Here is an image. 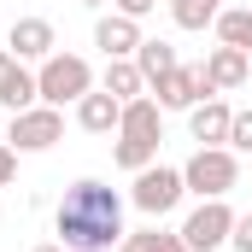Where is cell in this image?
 <instances>
[{
    "instance_id": "6da1fadb",
    "label": "cell",
    "mask_w": 252,
    "mask_h": 252,
    "mask_svg": "<svg viewBox=\"0 0 252 252\" xmlns=\"http://www.w3.org/2000/svg\"><path fill=\"white\" fill-rule=\"evenodd\" d=\"M53 235L70 252H112L129 235L124 229V193L106 188V182H94V176L70 182V193H64L59 211H53Z\"/></svg>"
},
{
    "instance_id": "7a4b0ae2",
    "label": "cell",
    "mask_w": 252,
    "mask_h": 252,
    "mask_svg": "<svg viewBox=\"0 0 252 252\" xmlns=\"http://www.w3.org/2000/svg\"><path fill=\"white\" fill-rule=\"evenodd\" d=\"M35 82H41V106H76L94 88V64L82 53H53L35 64Z\"/></svg>"
},
{
    "instance_id": "3957f363",
    "label": "cell",
    "mask_w": 252,
    "mask_h": 252,
    "mask_svg": "<svg viewBox=\"0 0 252 252\" xmlns=\"http://www.w3.org/2000/svg\"><path fill=\"white\" fill-rule=\"evenodd\" d=\"M182 182H188V193H199V199H223V193L241 182L235 147H199L188 164H182Z\"/></svg>"
},
{
    "instance_id": "277c9868",
    "label": "cell",
    "mask_w": 252,
    "mask_h": 252,
    "mask_svg": "<svg viewBox=\"0 0 252 252\" xmlns=\"http://www.w3.org/2000/svg\"><path fill=\"white\" fill-rule=\"evenodd\" d=\"M182 193H188L182 170H170V164H147V170H135V188H129V199H135V211L164 217V211H176V205H182Z\"/></svg>"
},
{
    "instance_id": "5b68a950",
    "label": "cell",
    "mask_w": 252,
    "mask_h": 252,
    "mask_svg": "<svg viewBox=\"0 0 252 252\" xmlns=\"http://www.w3.org/2000/svg\"><path fill=\"white\" fill-rule=\"evenodd\" d=\"M229 235H235V211H229V199H199V205L188 211V223H182L188 252H217V247H229Z\"/></svg>"
},
{
    "instance_id": "8992f818",
    "label": "cell",
    "mask_w": 252,
    "mask_h": 252,
    "mask_svg": "<svg viewBox=\"0 0 252 252\" xmlns=\"http://www.w3.org/2000/svg\"><path fill=\"white\" fill-rule=\"evenodd\" d=\"M6 141H12L18 153H47L53 141H64V112H59V106H30V112H12Z\"/></svg>"
},
{
    "instance_id": "52a82bcc",
    "label": "cell",
    "mask_w": 252,
    "mask_h": 252,
    "mask_svg": "<svg viewBox=\"0 0 252 252\" xmlns=\"http://www.w3.org/2000/svg\"><path fill=\"white\" fill-rule=\"evenodd\" d=\"M217 88H211V76H205V64H176L170 76H158L153 82V100L164 106V112H193L199 100H211Z\"/></svg>"
},
{
    "instance_id": "ba28073f",
    "label": "cell",
    "mask_w": 252,
    "mask_h": 252,
    "mask_svg": "<svg viewBox=\"0 0 252 252\" xmlns=\"http://www.w3.org/2000/svg\"><path fill=\"white\" fill-rule=\"evenodd\" d=\"M6 47H12V59L41 64V59H53V53H59V35H53V24H47V18H18V24L6 30Z\"/></svg>"
},
{
    "instance_id": "9c48e42d",
    "label": "cell",
    "mask_w": 252,
    "mask_h": 252,
    "mask_svg": "<svg viewBox=\"0 0 252 252\" xmlns=\"http://www.w3.org/2000/svg\"><path fill=\"white\" fill-rule=\"evenodd\" d=\"M141 41H147V35H141V18H129V12H106V18L94 24V47H100L106 59H135Z\"/></svg>"
},
{
    "instance_id": "30bf717a",
    "label": "cell",
    "mask_w": 252,
    "mask_h": 252,
    "mask_svg": "<svg viewBox=\"0 0 252 252\" xmlns=\"http://www.w3.org/2000/svg\"><path fill=\"white\" fill-rule=\"evenodd\" d=\"M229 124H235V106H229V100H217V94H211V100H199V106L188 112V129H193V141H199V147H229Z\"/></svg>"
},
{
    "instance_id": "8fae6325",
    "label": "cell",
    "mask_w": 252,
    "mask_h": 252,
    "mask_svg": "<svg viewBox=\"0 0 252 252\" xmlns=\"http://www.w3.org/2000/svg\"><path fill=\"white\" fill-rule=\"evenodd\" d=\"M76 124L88 129V135H118V124H124V100H112L106 88H88V94L76 100Z\"/></svg>"
},
{
    "instance_id": "7c38bea8",
    "label": "cell",
    "mask_w": 252,
    "mask_h": 252,
    "mask_svg": "<svg viewBox=\"0 0 252 252\" xmlns=\"http://www.w3.org/2000/svg\"><path fill=\"white\" fill-rule=\"evenodd\" d=\"M205 76H211V88L223 94V88H241L252 76V53H241V47H211V59H205Z\"/></svg>"
},
{
    "instance_id": "4fadbf2b",
    "label": "cell",
    "mask_w": 252,
    "mask_h": 252,
    "mask_svg": "<svg viewBox=\"0 0 252 252\" xmlns=\"http://www.w3.org/2000/svg\"><path fill=\"white\" fill-rule=\"evenodd\" d=\"M118 135H135V141H164V106H158L153 94L129 100V106H124V124H118Z\"/></svg>"
},
{
    "instance_id": "5bb4252c",
    "label": "cell",
    "mask_w": 252,
    "mask_h": 252,
    "mask_svg": "<svg viewBox=\"0 0 252 252\" xmlns=\"http://www.w3.org/2000/svg\"><path fill=\"white\" fill-rule=\"evenodd\" d=\"M35 100H41V82H35V70H30L24 59H12V70L0 76V106H6V112H30Z\"/></svg>"
},
{
    "instance_id": "9a60e30c",
    "label": "cell",
    "mask_w": 252,
    "mask_h": 252,
    "mask_svg": "<svg viewBox=\"0 0 252 252\" xmlns=\"http://www.w3.org/2000/svg\"><path fill=\"white\" fill-rule=\"evenodd\" d=\"M106 94H112V100H141V94H147V76H141V64L135 59H106Z\"/></svg>"
},
{
    "instance_id": "2e32d148",
    "label": "cell",
    "mask_w": 252,
    "mask_h": 252,
    "mask_svg": "<svg viewBox=\"0 0 252 252\" xmlns=\"http://www.w3.org/2000/svg\"><path fill=\"white\" fill-rule=\"evenodd\" d=\"M211 30H217V41H223V47H241V53H252V6H223Z\"/></svg>"
},
{
    "instance_id": "e0dca14e",
    "label": "cell",
    "mask_w": 252,
    "mask_h": 252,
    "mask_svg": "<svg viewBox=\"0 0 252 252\" xmlns=\"http://www.w3.org/2000/svg\"><path fill=\"white\" fill-rule=\"evenodd\" d=\"M135 64H141V76H147V88H153L158 76H170L182 59H176V47H170V41H158V35H153V41H141V47H135Z\"/></svg>"
},
{
    "instance_id": "ac0fdd59",
    "label": "cell",
    "mask_w": 252,
    "mask_h": 252,
    "mask_svg": "<svg viewBox=\"0 0 252 252\" xmlns=\"http://www.w3.org/2000/svg\"><path fill=\"white\" fill-rule=\"evenodd\" d=\"M118 252H188V241H182V229H176V235H164V229H135V235L118 241Z\"/></svg>"
},
{
    "instance_id": "d6986e66",
    "label": "cell",
    "mask_w": 252,
    "mask_h": 252,
    "mask_svg": "<svg viewBox=\"0 0 252 252\" xmlns=\"http://www.w3.org/2000/svg\"><path fill=\"white\" fill-rule=\"evenodd\" d=\"M217 12H223V0H170L176 30H211V24H217Z\"/></svg>"
},
{
    "instance_id": "ffe728a7",
    "label": "cell",
    "mask_w": 252,
    "mask_h": 252,
    "mask_svg": "<svg viewBox=\"0 0 252 252\" xmlns=\"http://www.w3.org/2000/svg\"><path fill=\"white\" fill-rule=\"evenodd\" d=\"M112 158H118V170H147V164H158V141L118 135V141H112Z\"/></svg>"
},
{
    "instance_id": "44dd1931",
    "label": "cell",
    "mask_w": 252,
    "mask_h": 252,
    "mask_svg": "<svg viewBox=\"0 0 252 252\" xmlns=\"http://www.w3.org/2000/svg\"><path fill=\"white\" fill-rule=\"evenodd\" d=\"M229 147H235V153H252V106H247V112H235V124H229Z\"/></svg>"
},
{
    "instance_id": "7402d4cb",
    "label": "cell",
    "mask_w": 252,
    "mask_h": 252,
    "mask_svg": "<svg viewBox=\"0 0 252 252\" xmlns=\"http://www.w3.org/2000/svg\"><path fill=\"white\" fill-rule=\"evenodd\" d=\"M229 247H235V252H252V211H247V217H235V235H229Z\"/></svg>"
},
{
    "instance_id": "603a6c76",
    "label": "cell",
    "mask_w": 252,
    "mask_h": 252,
    "mask_svg": "<svg viewBox=\"0 0 252 252\" xmlns=\"http://www.w3.org/2000/svg\"><path fill=\"white\" fill-rule=\"evenodd\" d=\"M18 176V147H0V188Z\"/></svg>"
},
{
    "instance_id": "cb8c5ba5",
    "label": "cell",
    "mask_w": 252,
    "mask_h": 252,
    "mask_svg": "<svg viewBox=\"0 0 252 252\" xmlns=\"http://www.w3.org/2000/svg\"><path fill=\"white\" fill-rule=\"evenodd\" d=\"M112 6H118V12H129V18H147L158 0H112Z\"/></svg>"
},
{
    "instance_id": "d4e9b609",
    "label": "cell",
    "mask_w": 252,
    "mask_h": 252,
    "mask_svg": "<svg viewBox=\"0 0 252 252\" xmlns=\"http://www.w3.org/2000/svg\"><path fill=\"white\" fill-rule=\"evenodd\" d=\"M6 70H12V47H0V76H6Z\"/></svg>"
},
{
    "instance_id": "484cf974",
    "label": "cell",
    "mask_w": 252,
    "mask_h": 252,
    "mask_svg": "<svg viewBox=\"0 0 252 252\" xmlns=\"http://www.w3.org/2000/svg\"><path fill=\"white\" fill-rule=\"evenodd\" d=\"M35 252H70V247H59V241H47V247H35Z\"/></svg>"
},
{
    "instance_id": "4316f807",
    "label": "cell",
    "mask_w": 252,
    "mask_h": 252,
    "mask_svg": "<svg viewBox=\"0 0 252 252\" xmlns=\"http://www.w3.org/2000/svg\"><path fill=\"white\" fill-rule=\"evenodd\" d=\"M82 6H94V12H100V6H112V0H82Z\"/></svg>"
}]
</instances>
